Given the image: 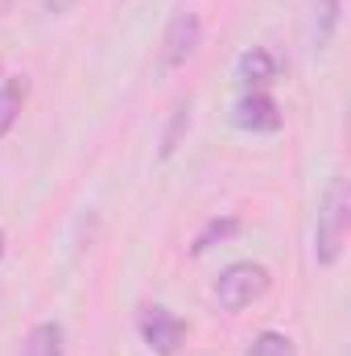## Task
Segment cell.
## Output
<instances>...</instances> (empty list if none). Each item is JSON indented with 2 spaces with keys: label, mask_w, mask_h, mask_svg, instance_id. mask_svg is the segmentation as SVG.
Instances as JSON below:
<instances>
[{
  "label": "cell",
  "mask_w": 351,
  "mask_h": 356,
  "mask_svg": "<svg viewBox=\"0 0 351 356\" xmlns=\"http://www.w3.org/2000/svg\"><path fill=\"white\" fill-rule=\"evenodd\" d=\"M348 232H351V186L348 178H335L327 186V199H323V211H318V228H314V257H318V266H335L343 257Z\"/></svg>",
  "instance_id": "obj_1"
},
{
  "label": "cell",
  "mask_w": 351,
  "mask_h": 356,
  "mask_svg": "<svg viewBox=\"0 0 351 356\" xmlns=\"http://www.w3.org/2000/svg\"><path fill=\"white\" fill-rule=\"evenodd\" d=\"M268 290V269L257 261H236L215 277V298L223 311H244Z\"/></svg>",
  "instance_id": "obj_2"
},
{
  "label": "cell",
  "mask_w": 351,
  "mask_h": 356,
  "mask_svg": "<svg viewBox=\"0 0 351 356\" xmlns=\"http://www.w3.org/2000/svg\"><path fill=\"white\" fill-rule=\"evenodd\" d=\"M137 327H141V340L149 344V353L157 356H174L182 348V340H186V323L166 307H145Z\"/></svg>",
  "instance_id": "obj_3"
},
{
  "label": "cell",
  "mask_w": 351,
  "mask_h": 356,
  "mask_svg": "<svg viewBox=\"0 0 351 356\" xmlns=\"http://www.w3.org/2000/svg\"><path fill=\"white\" fill-rule=\"evenodd\" d=\"M203 46V21L194 13H174V21L166 25V38H162V63L166 67H182L186 58H194V50Z\"/></svg>",
  "instance_id": "obj_4"
},
{
  "label": "cell",
  "mask_w": 351,
  "mask_h": 356,
  "mask_svg": "<svg viewBox=\"0 0 351 356\" xmlns=\"http://www.w3.org/2000/svg\"><path fill=\"white\" fill-rule=\"evenodd\" d=\"M240 129L248 133H277L281 129V108L264 95V91H248L236 99V116H232Z\"/></svg>",
  "instance_id": "obj_5"
},
{
  "label": "cell",
  "mask_w": 351,
  "mask_h": 356,
  "mask_svg": "<svg viewBox=\"0 0 351 356\" xmlns=\"http://www.w3.org/2000/svg\"><path fill=\"white\" fill-rule=\"evenodd\" d=\"M240 79L248 83V88H264V83H273L277 79V58L268 54V50H248V54H240Z\"/></svg>",
  "instance_id": "obj_6"
},
{
  "label": "cell",
  "mask_w": 351,
  "mask_h": 356,
  "mask_svg": "<svg viewBox=\"0 0 351 356\" xmlns=\"http://www.w3.org/2000/svg\"><path fill=\"white\" fill-rule=\"evenodd\" d=\"M21 356H62V327L58 323H37L25 336Z\"/></svg>",
  "instance_id": "obj_7"
},
{
  "label": "cell",
  "mask_w": 351,
  "mask_h": 356,
  "mask_svg": "<svg viewBox=\"0 0 351 356\" xmlns=\"http://www.w3.org/2000/svg\"><path fill=\"white\" fill-rule=\"evenodd\" d=\"M21 104H25V83H21V79H8V83L0 88V141H4V137H8V129L17 124Z\"/></svg>",
  "instance_id": "obj_8"
},
{
  "label": "cell",
  "mask_w": 351,
  "mask_h": 356,
  "mask_svg": "<svg viewBox=\"0 0 351 356\" xmlns=\"http://www.w3.org/2000/svg\"><path fill=\"white\" fill-rule=\"evenodd\" d=\"M232 232H240V220L236 216H223V220H211L203 232H198V241H194V257H203L215 241H228Z\"/></svg>",
  "instance_id": "obj_9"
},
{
  "label": "cell",
  "mask_w": 351,
  "mask_h": 356,
  "mask_svg": "<svg viewBox=\"0 0 351 356\" xmlns=\"http://www.w3.org/2000/svg\"><path fill=\"white\" fill-rule=\"evenodd\" d=\"M248 356H298L293 340L281 336V332H261L252 344H248Z\"/></svg>",
  "instance_id": "obj_10"
},
{
  "label": "cell",
  "mask_w": 351,
  "mask_h": 356,
  "mask_svg": "<svg viewBox=\"0 0 351 356\" xmlns=\"http://www.w3.org/2000/svg\"><path fill=\"white\" fill-rule=\"evenodd\" d=\"M186 124H190V112H186V108H178L174 124H170V133H166V145H162V158H170V154L178 149V137H182V129H186Z\"/></svg>",
  "instance_id": "obj_11"
},
{
  "label": "cell",
  "mask_w": 351,
  "mask_h": 356,
  "mask_svg": "<svg viewBox=\"0 0 351 356\" xmlns=\"http://www.w3.org/2000/svg\"><path fill=\"white\" fill-rule=\"evenodd\" d=\"M0 257H4V232H0Z\"/></svg>",
  "instance_id": "obj_12"
},
{
  "label": "cell",
  "mask_w": 351,
  "mask_h": 356,
  "mask_svg": "<svg viewBox=\"0 0 351 356\" xmlns=\"http://www.w3.org/2000/svg\"><path fill=\"white\" fill-rule=\"evenodd\" d=\"M0 307H4V302H0Z\"/></svg>",
  "instance_id": "obj_13"
}]
</instances>
